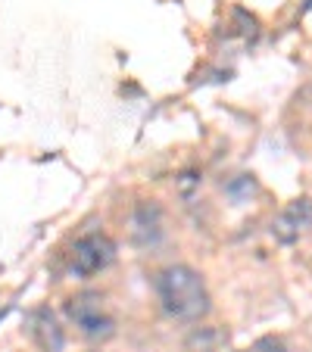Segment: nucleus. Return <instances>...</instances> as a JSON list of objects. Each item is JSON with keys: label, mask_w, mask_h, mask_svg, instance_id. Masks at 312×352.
<instances>
[{"label": "nucleus", "mask_w": 312, "mask_h": 352, "mask_svg": "<svg viewBox=\"0 0 312 352\" xmlns=\"http://www.w3.org/2000/svg\"><path fill=\"white\" fill-rule=\"evenodd\" d=\"M153 290H156L163 312L175 321H185V324L203 321L209 315V309H213V296L206 290L203 274L194 272L191 265H181V262L156 272Z\"/></svg>", "instance_id": "obj_1"}, {"label": "nucleus", "mask_w": 312, "mask_h": 352, "mask_svg": "<svg viewBox=\"0 0 312 352\" xmlns=\"http://www.w3.org/2000/svg\"><path fill=\"white\" fill-rule=\"evenodd\" d=\"M63 312L87 340H100L103 343V340L116 337V318L100 293H75V296L66 299Z\"/></svg>", "instance_id": "obj_2"}, {"label": "nucleus", "mask_w": 312, "mask_h": 352, "mask_svg": "<svg viewBox=\"0 0 312 352\" xmlns=\"http://www.w3.org/2000/svg\"><path fill=\"white\" fill-rule=\"evenodd\" d=\"M116 262V240L110 234H85V237L75 240L72 253H69V274L79 280H87L94 274L107 272Z\"/></svg>", "instance_id": "obj_3"}, {"label": "nucleus", "mask_w": 312, "mask_h": 352, "mask_svg": "<svg viewBox=\"0 0 312 352\" xmlns=\"http://www.w3.org/2000/svg\"><path fill=\"white\" fill-rule=\"evenodd\" d=\"M166 237V212L156 199H141L128 212V240L141 250H153Z\"/></svg>", "instance_id": "obj_4"}, {"label": "nucleus", "mask_w": 312, "mask_h": 352, "mask_svg": "<svg viewBox=\"0 0 312 352\" xmlns=\"http://www.w3.org/2000/svg\"><path fill=\"white\" fill-rule=\"evenodd\" d=\"M309 225H312V199L300 197V199H291V203L275 215L269 231H272V237L278 240V243L291 246V243H297V240L303 237Z\"/></svg>", "instance_id": "obj_5"}, {"label": "nucleus", "mask_w": 312, "mask_h": 352, "mask_svg": "<svg viewBox=\"0 0 312 352\" xmlns=\"http://www.w3.org/2000/svg\"><path fill=\"white\" fill-rule=\"evenodd\" d=\"M25 324H28V337H32V343L38 346L41 352H63L66 349V333H63L56 315L47 306L32 309Z\"/></svg>", "instance_id": "obj_6"}, {"label": "nucleus", "mask_w": 312, "mask_h": 352, "mask_svg": "<svg viewBox=\"0 0 312 352\" xmlns=\"http://www.w3.org/2000/svg\"><path fill=\"white\" fill-rule=\"evenodd\" d=\"M228 343V333L219 327H197V331L187 337V346L197 352H219V346Z\"/></svg>", "instance_id": "obj_7"}, {"label": "nucleus", "mask_w": 312, "mask_h": 352, "mask_svg": "<svg viewBox=\"0 0 312 352\" xmlns=\"http://www.w3.org/2000/svg\"><path fill=\"white\" fill-rule=\"evenodd\" d=\"M256 190H259V184H256V178L253 175H238V178H231L225 184V193L231 197V203H250L253 197H256Z\"/></svg>", "instance_id": "obj_8"}, {"label": "nucleus", "mask_w": 312, "mask_h": 352, "mask_svg": "<svg viewBox=\"0 0 312 352\" xmlns=\"http://www.w3.org/2000/svg\"><path fill=\"white\" fill-rule=\"evenodd\" d=\"M250 352H287V346L281 337H262L250 346Z\"/></svg>", "instance_id": "obj_9"}, {"label": "nucleus", "mask_w": 312, "mask_h": 352, "mask_svg": "<svg viewBox=\"0 0 312 352\" xmlns=\"http://www.w3.org/2000/svg\"><path fill=\"white\" fill-rule=\"evenodd\" d=\"M178 187H181V193H185V197H191V190H194V187H200V175H197V172H187V175H181Z\"/></svg>", "instance_id": "obj_10"}, {"label": "nucleus", "mask_w": 312, "mask_h": 352, "mask_svg": "<svg viewBox=\"0 0 312 352\" xmlns=\"http://www.w3.org/2000/svg\"><path fill=\"white\" fill-rule=\"evenodd\" d=\"M0 318H3V312H0Z\"/></svg>", "instance_id": "obj_11"}]
</instances>
